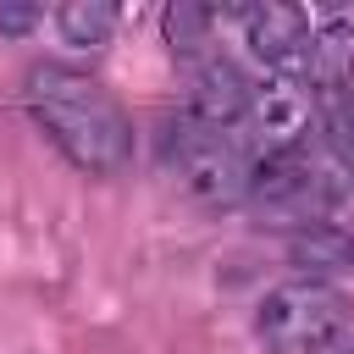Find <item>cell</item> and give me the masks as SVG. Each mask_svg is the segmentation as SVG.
<instances>
[{"label":"cell","mask_w":354,"mask_h":354,"mask_svg":"<svg viewBox=\"0 0 354 354\" xmlns=\"http://www.w3.org/2000/svg\"><path fill=\"white\" fill-rule=\"evenodd\" d=\"M348 354H354V348H348Z\"/></svg>","instance_id":"14"},{"label":"cell","mask_w":354,"mask_h":354,"mask_svg":"<svg viewBox=\"0 0 354 354\" xmlns=\"http://www.w3.org/2000/svg\"><path fill=\"white\" fill-rule=\"evenodd\" d=\"M348 326H354V304L326 277L282 282L254 310V332L271 354H332L348 337Z\"/></svg>","instance_id":"2"},{"label":"cell","mask_w":354,"mask_h":354,"mask_svg":"<svg viewBox=\"0 0 354 354\" xmlns=\"http://www.w3.org/2000/svg\"><path fill=\"white\" fill-rule=\"evenodd\" d=\"M160 160H166V171L177 177V188H183L194 205H205V210H227V205L243 199L249 166L238 160V149L227 144V133H210V127H199L194 116L160 127Z\"/></svg>","instance_id":"3"},{"label":"cell","mask_w":354,"mask_h":354,"mask_svg":"<svg viewBox=\"0 0 354 354\" xmlns=\"http://www.w3.org/2000/svg\"><path fill=\"white\" fill-rule=\"evenodd\" d=\"M28 28H39V6L0 0V33H28Z\"/></svg>","instance_id":"13"},{"label":"cell","mask_w":354,"mask_h":354,"mask_svg":"<svg viewBox=\"0 0 354 354\" xmlns=\"http://www.w3.org/2000/svg\"><path fill=\"white\" fill-rule=\"evenodd\" d=\"M315 122H321L326 144L343 160H354V83L348 88H321L315 94Z\"/></svg>","instance_id":"11"},{"label":"cell","mask_w":354,"mask_h":354,"mask_svg":"<svg viewBox=\"0 0 354 354\" xmlns=\"http://www.w3.org/2000/svg\"><path fill=\"white\" fill-rule=\"evenodd\" d=\"M116 22H122V11H116L111 0H66V6L55 11V33H61L72 50H100V44L116 33Z\"/></svg>","instance_id":"9"},{"label":"cell","mask_w":354,"mask_h":354,"mask_svg":"<svg viewBox=\"0 0 354 354\" xmlns=\"http://www.w3.org/2000/svg\"><path fill=\"white\" fill-rule=\"evenodd\" d=\"M243 22V39L249 50L277 72V77H304V61H310V17L299 6H238L232 11Z\"/></svg>","instance_id":"5"},{"label":"cell","mask_w":354,"mask_h":354,"mask_svg":"<svg viewBox=\"0 0 354 354\" xmlns=\"http://www.w3.org/2000/svg\"><path fill=\"white\" fill-rule=\"evenodd\" d=\"M243 199H254L260 210L288 216V221H321V216L332 210L337 188H332V177H326L304 149H266V155L249 166Z\"/></svg>","instance_id":"4"},{"label":"cell","mask_w":354,"mask_h":354,"mask_svg":"<svg viewBox=\"0 0 354 354\" xmlns=\"http://www.w3.org/2000/svg\"><path fill=\"white\" fill-rule=\"evenodd\" d=\"M249 122L266 133V149H304L310 133V100L293 77L249 83Z\"/></svg>","instance_id":"7"},{"label":"cell","mask_w":354,"mask_h":354,"mask_svg":"<svg viewBox=\"0 0 354 354\" xmlns=\"http://www.w3.org/2000/svg\"><path fill=\"white\" fill-rule=\"evenodd\" d=\"M199 127L210 133H232L249 122V77L227 61V55H205L199 72H194V111H188Z\"/></svg>","instance_id":"6"},{"label":"cell","mask_w":354,"mask_h":354,"mask_svg":"<svg viewBox=\"0 0 354 354\" xmlns=\"http://www.w3.org/2000/svg\"><path fill=\"white\" fill-rule=\"evenodd\" d=\"M210 28H216V11L210 6H194V0L166 6V44L177 55H199L210 44Z\"/></svg>","instance_id":"12"},{"label":"cell","mask_w":354,"mask_h":354,"mask_svg":"<svg viewBox=\"0 0 354 354\" xmlns=\"http://www.w3.org/2000/svg\"><path fill=\"white\" fill-rule=\"evenodd\" d=\"M304 77L321 88H348L354 83V28L348 22H326L310 33V61Z\"/></svg>","instance_id":"8"},{"label":"cell","mask_w":354,"mask_h":354,"mask_svg":"<svg viewBox=\"0 0 354 354\" xmlns=\"http://www.w3.org/2000/svg\"><path fill=\"white\" fill-rule=\"evenodd\" d=\"M293 266L315 271H354V232L343 227H310L293 238Z\"/></svg>","instance_id":"10"},{"label":"cell","mask_w":354,"mask_h":354,"mask_svg":"<svg viewBox=\"0 0 354 354\" xmlns=\"http://www.w3.org/2000/svg\"><path fill=\"white\" fill-rule=\"evenodd\" d=\"M28 111L33 122L55 138V149L77 166V171H122L133 155V122L127 111L105 94V83H94L88 72L66 66V61H39L22 77Z\"/></svg>","instance_id":"1"}]
</instances>
